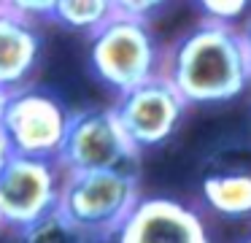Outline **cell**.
<instances>
[{
  "mask_svg": "<svg viewBox=\"0 0 251 243\" xmlns=\"http://www.w3.org/2000/svg\"><path fill=\"white\" fill-rule=\"evenodd\" d=\"M162 76L189 106L235 100L251 84V62L240 27L202 22L162 54Z\"/></svg>",
  "mask_w": 251,
  "mask_h": 243,
  "instance_id": "cell-1",
  "label": "cell"
},
{
  "mask_svg": "<svg viewBox=\"0 0 251 243\" xmlns=\"http://www.w3.org/2000/svg\"><path fill=\"white\" fill-rule=\"evenodd\" d=\"M57 165L71 173H103L141 178V151L125 135L114 108H81L71 113Z\"/></svg>",
  "mask_w": 251,
  "mask_h": 243,
  "instance_id": "cell-2",
  "label": "cell"
},
{
  "mask_svg": "<svg viewBox=\"0 0 251 243\" xmlns=\"http://www.w3.org/2000/svg\"><path fill=\"white\" fill-rule=\"evenodd\" d=\"M89 65L105 86L125 95L162 76V49L149 25L114 14L89 35Z\"/></svg>",
  "mask_w": 251,
  "mask_h": 243,
  "instance_id": "cell-3",
  "label": "cell"
},
{
  "mask_svg": "<svg viewBox=\"0 0 251 243\" xmlns=\"http://www.w3.org/2000/svg\"><path fill=\"white\" fill-rule=\"evenodd\" d=\"M71 113L73 111L65 106V100L49 86L27 84L8 92L0 135L17 157L57 160Z\"/></svg>",
  "mask_w": 251,
  "mask_h": 243,
  "instance_id": "cell-4",
  "label": "cell"
},
{
  "mask_svg": "<svg viewBox=\"0 0 251 243\" xmlns=\"http://www.w3.org/2000/svg\"><path fill=\"white\" fill-rule=\"evenodd\" d=\"M141 197V184L132 176L114 170L71 173L62 178L57 208L87 235L119 232Z\"/></svg>",
  "mask_w": 251,
  "mask_h": 243,
  "instance_id": "cell-5",
  "label": "cell"
},
{
  "mask_svg": "<svg viewBox=\"0 0 251 243\" xmlns=\"http://www.w3.org/2000/svg\"><path fill=\"white\" fill-rule=\"evenodd\" d=\"M111 108L130 143L138 151H143L173 138L189 111V103L176 92V86L165 76H157L119 95Z\"/></svg>",
  "mask_w": 251,
  "mask_h": 243,
  "instance_id": "cell-6",
  "label": "cell"
},
{
  "mask_svg": "<svg viewBox=\"0 0 251 243\" xmlns=\"http://www.w3.org/2000/svg\"><path fill=\"white\" fill-rule=\"evenodd\" d=\"M62 167L57 160H33L11 154L0 176V219L11 227H27L57 211L62 189Z\"/></svg>",
  "mask_w": 251,
  "mask_h": 243,
  "instance_id": "cell-7",
  "label": "cell"
},
{
  "mask_svg": "<svg viewBox=\"0 0 251 243\" xmlns=\"http://www.w3.org/2000/svg\"><path fill=\"white\" fill-rule=\"evenodd\" d=\"M119 238L122 243H211L202 216L173 197H141Z\"/></svg>",
  "mask_w": 251,
  "mask_h": 243,
  "instance_id": "cell-8",
  "label": "cell"
},
{
  "mask_svg": "<svg viewBox=\"0 0 251 243\" xmlns=\"http://www.w3.org/2000/svg\"><path fill=\"white\" fill-rule=\"evenodd\" d=\"M44 54V38L35 22L0 0V86L6 92L30 84Z\"/></svg>",
  "mask_w": 251,
  "mask_h": 243,
  "instance_id": "cell-9",
  "label": "cell"
},
{
  "mask_svg": "<svg viewBox=\"0 0 251 243\" xmlns=\"http://www.w3.org/2000/svg\"><path fill=\"white\" fill-rule=\"evenodd\" d=\"M202 200L219 216L243 219L251 216V173L222 170L202 178Z\"/></svg>",
  "mask_w": 251,
  "mask_h": 243,
  "instance_id": "cell-10",
  "label": "cell"
},
{
  "mask_svg": "<svg viewBox=\"0 0 251 243\" xmlns=\"http://www.w3.org/2000/svg\"><path fill=\"white\" fill-rule=\"evenodd\" d=\"M114 16V0H54L51 22L76 32H95Z\"/></svg>",
  "mask_w": 251,
  "mask_h": 243,
  "instance_id": "cell-11",
  "label": "cell"
},
{
  "mask_svg": "<svg viewBox=\"0 0 251 243\" xmlns=\"http://www.w3.org/2000/svg\"><path fill=\"white\" fill-rule=\"evenodd\" d=\"M84 241H87V232H81L71 219H65L60 214V208L19 230V243H84Z\"/></svg>",
  "mask_w": 251,
  "mask_h": 243,
  "instance_id": "cell-12",
  "label": "cell"
},
{
  "mask_svg": "<svg viewBox=\"0 0 251 243\" xmlns=\"http://www.w3.org/2000/svg\"><path fill=\"white\" fill-rule=\"evenodd\" d=\"M200 11L211 25L235 27V22L243 19L251 11V3H246V0H205V3H200Z\"/></svg>",
  "mask_w": 251,
  "mask_h": 243,
  "instance_id": "cell-13",
  "label": "cell"
},
{
  "mask_svg": "<svg viewBox=\"0 0 251 243\" xmlns=\"http://www.w3.org/2000/svg\"><path fill=\"white\" fill-rule=\"evenodd\" d=\"M162 8V3H154V0H114V14L125 16L132 22H143L149 25L151 16Z\"/></svg>",
  "mask_w": 251,
  "mask_h": 243,
  "instance_id": "cell-14",
  "label": "cell"
},
{
  "mask_svg": "<svg viewBox=\"0 0 251 243\" xmlns=\"http://www.w3.org/2000/svg\"><path fill=\"white\" fill-rule=\"evenodd\" d=\"M17 14H22L30 22H41V19H51V8H54V0H8Z\"/></svg>",
  "mask_w": 251,
  "mask_h": 243,
  "instance_id": "cell-15",
  "label": "cell"
},
{
  "mask_svg": "<svg viewBox=\"0 0 251 243\" xmlns=\"http://www.w3.org/2000/svg\"><path fill=\"white\" fill-rule=\"evenodd\" d=\"M84 243H122L119 232H95V235H87Z\"/></svg>",
  "mask_w": 251,
  "mask_h": 243,
  "instance_id": "cell-16",
  "label": "cell"
},
{
  "mask_svg": "<svg viewBox=\"0 0 251 243\" xmlns=\"http://www.w3.org/2000/svg\"><path fill=\"white\" fill-rule=\"evenodd\" d=\"M8 160H11V149H8L6 138H3V135H0V176H3V170H6Z\"/></svg>",
  "mask_w": 251,
  "mask_h": 243,
  "instance_id": "cell-17",
  "label": "cell"
},
{
  "mask_svg": "<svg viewBox=\"0 0 251 243\" xmlns=\"http://www.w3.org/2000/svg\"><path fill=\"white\" fill-rule=\"evenodd\" d=\"M240 35H243V43H246V54H249V62H251V19H246V25L240 27Z\"/></svg>",
  "mask_w": 251,
  "mask_h": 243,
  "instance_id": "cell-18",
  "label": "cell"
},
{
  "mask_svg": "<svg viewBox=\"0 0 251 243\" xmlns=\"http://www.w3.org/2000/svg\"><path fill=\"white\" fill-rule=\"evenodd\" d=\"M6 100H8V92L0 86V127H3V111H6Z\"/></svg>",
  "mask_w": 251,
  "mask_h": 243,
  "instance_id": "cell-19",
  "label": "cell"
},
{
  "mask_svg": "<svg viewBox=\"0 0 251 243\" xmlns=\"http://www.w3.org/2000/svg\"><path fill=\"white\" fill-rule=\"evenodd\" d=\"M0 227H3V219H0Z\"/></svg>",
  "mask_w": 251,
  "mask_h": 243,
  "instance_id": "cell-20",
  "label": "cell"
},
{
  "mask_svg": "<svg viewBox=\"0 0 251 243\" xmlns=\"http://www.w3.org/2000/svg\"><path fill=\"white\" fill-rule=\"evenodd\" d=\"M246 243H251V238H249V241H246Z\"/></svg>",
  "mask_w": 251,
  "mask_h": 243,
  "instance_id": "cell-21",
  "label": "cell"
}]
</instances>
